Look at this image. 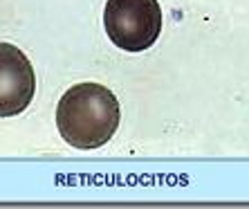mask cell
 Here are the masks:
<instances>
[{
  "label": "cell",
  "instance_id": "1",
  "mask_svg": "<svg viewBox=\"0 0 249 209\" xmlns=\"http://www.w3.org/2000/svg\"><path fill=\"white\" fill-rule=\"evenodd\" d=\"M122 111L117 97L101 83H76L61 97L56 126L74 149H99L119 128Z\"/></svg>",
  "mask_w": 249,
  "mask_h": 209
},
{
  "label": "cell",
  "instance_id": "2",
  "mask_svg": "<svg viewBox=\"0 0 249 209\" xmlns=\"http://www.w3.org/2000/svg\"><path fill=\"white\" fill-rule=\"evenodd\" d=\"M162 7L157 0H108L104 12L106 34L126 52H144L162 34Z\"/></svg>",
  "mask_w": 249,
  "mask_h": 209
},
{
  "label": "cell",
  "instance_id": "3",
  "mask_svg": "<svg viewBox=\"0 0 249 209\" xmlns=\"http://www.w3.org/2000/svg\"><path fill=\"white\" fill-rule=\"evenodd\" d=\"M36 93L34 68L12 43H0V117H14L32 104Z\"/></svg>",
  "mask_w": 249,
  "mask_h": 209
}]
</instances>
